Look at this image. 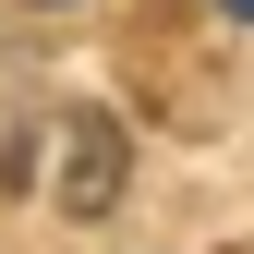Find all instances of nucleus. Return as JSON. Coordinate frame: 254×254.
<instances>
[{
    "instance_id": "obj_2",
    "label": "nucleus",
    "mask_w": 254,
    "mask_h": 254,
    "mask_svg": "<svg viewBox=\"0 0 254 254\" xmlns=\"http://www.w3.org/2000/svg\"><path fill=\"white\" fill-rule=\"evenodd\" d=\"M230 12H242V24H254V0H230Z\"/></svg>"
},
{
    "instance_id": "obj_1",
    "label": "nucleus",
    "mask_w": 254,
    "mask_h": 254,
    "mask_svg": "<svg viewBox=\"0 0 254 254\" xmlns=\"http://www.w3.org/2000/svg\"><path fill=\"white\" fill-rule=\"evenodd\" d=\"M61 157H73V170H61V206L97 218V206L121 194V157H133V145H121V121H73V133H61Z\"/></svg>"
}]
</instances>
